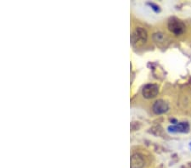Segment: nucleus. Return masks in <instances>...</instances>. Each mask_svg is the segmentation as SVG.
I'll return each instance as SVG.
<instances>
[{
    "label": "nucleus",
    "instance_id": "1",
    "mask_svg": "<svg viewBox=\"0 0 191 168\" xmlns=\"http://www.w3.org/2000/svg\"><path fill=\"white\" fill-rule=\"evenodd\" d=\"M148 34L143 27H137L131 35V43L136 48L141 47L147 42Z\"/></svg>",
    "mask_w": 191,
    "mask_h": 168
},
{
    "label": "nucleus",
    "instance_id": "2",
    "mask_svg": "<svg viewBox=\"0 0 191 168\" xmlns=\"http://www.w3.org/2000/svg\"><path fill=\"white\" fill-rule=\"evenodd\" d=\"M168 27L171 33H173L176 36L181 35L185 31V25L183 24V22L174 17L171 18L168 21Z\"/></svg>",
    "mask_w": 191,
    "mask_h": 168
},
{
    "label": "nucleus",
    "instance_id": "3",
    "mask_svg": "<svg viewBox=\"0 0 191 168\" xmlns=\"http://www.w3.org/2000/svg\"><path fill=\"white\" fill-rule=\"evenodd\" d=\"M159 94V87L156 84L150 83L144 87L142 90V94L145 99H153Z\"/></svg>",
    "mask_w": 191,
    "mask_h": 168
},
{
    "label": "nucleus",
    "instance_id": "4",
    "mask_svg": "<svg viewBox=\"0 0 191 168\" xmlns=\"http://www.w3.org/2000/svg\"><path fill=\"white\" fill-rule=\"evenodd\" d=\"M152 109L154 113H156V115H161V114H163V113H166L168 111L169 109V105L166 101L159 99L154 103Z\"/></svg>",
    "mask_w": 191,
    "mask_h": 168
},
{
    "label": "nucleus",
    "instance_id": "5",
    "mask_svg": "<svg viewBox=\"0 0 191 168\" xmlns=\"http://www.w3.org/2000/svg\"><path fill=\"white\" fill-rule=\"evenodd\" d=\"M144 159L140 154H134L131 157V168H144Z\"/></svg>",
    "mask_w": 191,
    "mask_h": 168
},
{
    "label": "nucleus",
    "instance_id": "6",
    "mask_svg": "<svg viewBox=\"0 0 191 168\" xmlns=\"http://www.w3.org/2000/svg\"><path fill=\"white\" fill-rule=\"evenodd\" d=\"M153 40L159 47H164L168 43V38L166 34L162 33H156L153 35Z\"/></svg>",
    "mask_w": 191,
    "mask_h": 168
},
{
    "label": "nucleus",
    "instance_id": "7",
    "mask_svg": "<svg viewBox=\"0 0 191 168\" xmlns=\"http://www.w3.org/2000/svg\"><path fill=\"white\" fill-rule=\"evenodd\" d=\"M188 129H189V126L188 123L185 122H181L178 125L168 127L169 132H173V133H186L188 132Z\"/></svg>",
    "mask_w": 191,
    "mask_h": 168
}]
</instances>
